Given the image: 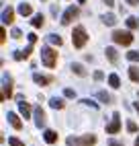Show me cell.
<instances>
[{
	"mask_svg": "<svg viewBox=\"0 0 139 146\" xmlns=\"http://www.w3.org/2000/svg\"><path fill=\"white\" fill-rule=\"evenodd\" d=\"M41 60H43V64H45L47 68H53V66L57 64V52L45 45L43 50H41Z\"/></svg>",
	"mask_w": 139,
	"mask_h": 146,
	"instance_id": "1",
	"label": "cell"
},
{
	"mask_svg": "<svg viewBox=\"0 0 139 146\" xmlns=\"http://www.w3.org/2000/svg\"><path fill=\"white\" fill-rule=\"evenodd\" d=\"M86 41H88V35H86V31H84V27H76L74 29V33H72V43H74V47H84L86 45Z\"/></svg>",
	"mask_w": 139,
	"mask_h": 146,
	"instance_id": "2",
	"label": "cell"
},
{
	"mask_svg": "<svg viewBox=\"0 0 139 146\" xmlns=\"http://www.w3.org/2000/svg\"><path fill=\"white\" fill-rule=\"evenodd\" d=\"M111 37L115 39V43H119V45H131V43H133L131 31H115Z\"/></svg>",
	"mask_w": 139,
	"mask_h": 146,
	"instance_id": "3",
	"label": "cell"
},
{
	"mask_svg": "<svg viewBox=\"0 0 139 146\" xmlns=\"http://www.w3.org/2000/svg\"><path fill=\"white\" fill-rule=\"evenodd\" d=\"M74 144L92 146V144H96V136L94 134H86V136H80V138H68V146H74Z\"/></svg>",
	"mask_w": 139,
	"mask_h": 146,
	"instance_id": "4",
	"label": "cell"
},
{
	"mask_svg": "<svg viewBox=\"0 0 139 146\" xmlns=\"http://www.w3.org/2000/svg\"><path fill=\"white\" fill-rule=\"evenodd\" d=\"M10 95H12V80H10V76H2V99H10Z\"/></svg>",
	"mask_w": 139,
	"mask_h": 146,
	"instance_id": "5",
	"label": "cell"
},
{
	"mask_svg": "<svg viewBox=\"0 0 139 146\" xmlns=\"http://www.w3.org/2000/svg\"><path fill=\"white\" fill-rule=\"evenodd\" d=\"M78 13H80V11H78L76 6H70L68 11L64 13V17H62V25H70V23H72L74 19L78 17Z\"/></svg>",
	"mask_w": 139,
	"mask_h": 146,
	"instance_id": "6",
	"label": "cell"
},
{
	"mask_svg": "<svg viewBox=\"0 0 139 146\" xmlns=\"http://www.w3.org/2000/svg\"><path fill=\"white\" fill-rule=\"evenodd\" d=\"M119 130H121V115L115 113L113 115V121L106 125V134H117Z\"/></svg>",
	"mask_w": 139,
	"mask_h": 146,
	"instance_id": "7",
	"label": "cell"
},
{
	"mask_svg": "<svg viewBox=\"0 0 139 146\" xmlns=\"http://www.w3.org/2000/svg\"><path fill=\"white\" fill-rule=\"evenodd\" d=\"M35 125L37 128H43L45 125V111L41 109V105L35 107Z\"/></svg>",
	"mask_w": 139,
	"mask_h": 146,
	"instance_id": "8",
	"label": "cell"
},
{
	"mask_svg": "<svg viewBox=\"0 0 139 146\" xmlns=\"http://www.w3.org/2000/svg\"><path fill=\"white\" fill-rule=\"evenodd\" d=\"M12 21H14V11L10 6H6L2 11V25H10Z\"/></svg>",
	"mask_w": 139,
	"mask_h": 146,
	"instance_id": "9",
	"label": "cell"
},
{
	"mask_svg": "<svg viewBox=\"0 0 139 146\" xmlns=\"http://www.w3.org/2000/svg\"><path fill=\"white\" fill-rule=\"evenodd\" d=\"M6 117H8V121H10V125H12L14 130H21V128H23V121L18 119V115H16V113H12V111H10V113L6 115Z\"/></svg>",
	"mask_w": 139,
	"mask_h": 146,
	"instance_id": "10",
	"label": "cell"
},
{
	"mask_svg": "<svg viewBox=\"0 0 139 146\" xmlns=\"http://www.w3.org/2000/svg\"><path fill=\"white\" fill-rule=\"evenodd\" d=\"M43 138H45L47 144H55V142H57V132H53V130H45V132H43Z\"/></svg>",
	"mask_w": 139,
	"mask_h": 146,
	"instance_id": "11",
	"label": "cell"
},
{
	"mask_svg": "<svg viewBox=\"0 0 139 146\" xmlns=\"http://www.w3.org/2000/svg\"><path fill=\"white\" fill-rule=\"evenodd\" d=\"M18 109H21V113H23V117H25V119L31 117V105H29V103L21 101V103H18Z\"/></svg>",
	"mask_w": 139,
	"mask_h": 146,
	"instance_id": "12",
	"label": "cell"
},
{
	"mask_svg": "<svg viewBox=\"0 0 139 146\" xmlns=\"http://www.w3.org/2000/svg\"><path fill=\"white\" fill-rule=\"evenodd\" d=\"M33 80L37 84H41V86H45V84L51 82V78H49V76H43V74H33Z\"/></svg>",
	"mask_w": 139,
	"mask_h": 146,
	"instance_id": "13",
	"label": "cell"
},
{
	"mask_svg": "<svg viewBox=\"0 0 139 146\" xmlns=\"http://www.w3.org/2000/svg\"><path fill=\"white\" fill-rule=\"evenodd\" d=\"M96 97H98V99H100V103H106V105H108V103L113 101V97L108 95V93H104V91H98V93H96Z\"/></svg>",
	"mask_w": 139,
	"mask_h": 146,
	"instance_id": "14",
	"label": "cell"
},
{
	"mask_svg": "<svg viewBox=\"0 0 139 146\" xmlns=\"http://www.w3.org/2000/svg\"><path fill=\"white\" fill-rule=\"evenodd\" d=\"M129 78H131L133 82H139V68H137V66H131V68H129Z\"/></svg>",
	"mask_w": 139,
	"mask_h": 146,
	"instance_id": "15",
	"label": "cell"
},
{
	"mask_svg": "<svg viewBox=\"0 0 139 146\" xmlns=\"http://www.w3.org/2000/svg\"><path fill=\"white\" fill-rule=\"evenodd\" d=\"M108 84H111L113 89H119V86H121V78H119L117 74H111L108 76Z\"/></svg>",
	"mask_w": 139,
	"mask_h": 146,
	"instance_id": "16",
	"label": "cell"
},
{
	"mask_svg": "<svg viewBox=\"0 0 139 146\" xmlns=\"http://www.w3.org/2000/svg\"><path fill=\"white\" fill-rule=\"evenodd\" d=\"M18 13H21L23 17H29V15L33 13V8H31V4H25V2H23L21 6H18Z\"/></svg>",
	"mask_w": 139,
	"mask_h": 146,
	"instance_id": "17",
	"label": "cell"
},
{
	"mask_svg": "<svg viewBox=\"0 0 139 146\" xmlns=\"http://www.w3.org/2000/svg\"><path fill=\"white\" fill-rule=\"evenodd\" d=\"M43 23H45L43 15H35V17L31 19V25H33V27H43Z\"/></svg>",
	"mask_w": 139,
	"mask_h": 146,
	"instance_id": "18",
	"label": "cell"
},
{
	"mask_svg": "<svg viewBox=\"0 0 139 146\" xmlns=\"http://www.w3.org/2000/svg\"><path fill=\"white\" fill-rule=\"evenodd\" d=\"M127 27L129 29H139V19L137 17H129L127 19Z\"/></svg>",
	"mask_w": 139,
	"mask_h": 146,
	"instance_id": "19",
	"label": "cell"
},
{
	"mask_svg": "<svg viewBox=\"0 0 139 146\" xmlns=\"http://www.w3.org/2000/svg\"><path fill=\"white\" fill-rule=\"evenodd\" d=\"M106 58H108L113 64L117 62V50H115V47H106Z\"/></svg>",
	"mask_w": 139,
	"mask_h": 146,
	"instance_id": "20",
	"label": "cell"
},
{
	"mask_svg": "<svg viewBox=\"0 0 139 146\" xmlns=\"http://www.w3.org/2000/svg\"><path fill=\"white\" fill-rule=\"evenodd\" d=\"M49 105H51L53 109H64V101H62V99H57V97H53V99L49 101Z\"/></svg>",
	"mask_w": 139,
	"mask_h": 146,
	"instance_id": "21",
	"label": "cell"
},
{
	"mask_svg": "<svg viewBox=\"0 0 139 146\" xmlns=\"http://www.w3.org/2000/svg\"><path fill=\"white\" fill-rule=\"evenodd\" d=\"M72 70H74L78 76H86V70H84L82 64H72Z\"/></svg>",
	"mask_w": 139,
	"mask_h": 146,
	"instance_id": "22",
	"label": "cell"
},
{
	"mask_svg": "<svg viewBox=\"0 0 139 146\" xmlns=\"http://www.w3.org/2000/svg\"><path fill=\"white\" fill-rule=\"evenodd\" d=\"M47 41H49V43H53V45H62V43H64V39H62L59 35H49V37H47Z\"/></svg>",
	"mask_w": 139,
	"mask_h": 146,
	"instance_id": "23",
	"label": "cell"
},
{
	"mask_svg": "<svg viewBox=\"0 0 139 146\" xmlns=\"http://www.w3.org/2000/svg\"><path fill=\"white\" fill-rule=\"evenodd\" d=\"M102 23H104V25H115V23H117V17H115V15H104V17H102Z\"/></svg>",
	"mask_w": 139,
	"mask_h": 146,
	"instance_id": "24",
	"label": "cell"
},
{
	"mask_svg": "<svg viewBox=\"0 0 139 146\" xmlns=\"http://www.w3.org/2000/svg\"><path fill=\"white\" fill-rule=\"evenodd\" d=\"M127 60H131V62H139V50H135V52H127Z\"/></svg>",
	"mask_w": 139,
	"mask_h": 146,
	"instance_id": "25",
	"label": "cell"
},
{
	"mask_svg": "<svg viewBox=\"0 0 139 146\" xmlns=\"http://www.w3.org/2000/svg\"><path fill=\"white\" fill-rule=\"evenodd\" d=\"M8 144H10V146H25L18 138H8Z\"/></svg>",
	"mask_w": 139,
	"mask_h": 146,
	"instance_id": "26",
	"label": "cell"
},
{
	"mask_svg": "<svg viewBox=\"0 0 139 146\" xmlns=\"http://www.w3.org/2000/svg\"><path fill=\"white\" fill-rule=\"evenodd\" d=\"M64 95L68 97V99H74V97H76V91H74V89H66V91H64Z\"/></svg>",
	"mask_w": 139,
	"mask_h": 146,
	"instance_id": "27",
	"label": "cell"
},
{
	"mask_svg": "<svg viewBox=\"0 0 139 146\" xmlns=\"http://www.w3.org/2000/svg\"><path fill=\"white\" fill-rule=\"evenodd\" d=\"M127 130L129 132H137V123L135 121H127Z\"/></svg>",
	"mask_w": 139,
	"mask_h": 146,
	"instance_id": "28",
	"label": "cell"
},
{
	"mask_svg": "<svg viewBox=\"0 0 139 146\" xmlns=\"http://www.w3.org/2000/svg\"><path fill=\"white\" fill-rule=\"evenodd\" d=\"M102 78H104V74H102L100 70H96V72H94V80H102Z\"/></svg>",
	"mask_w": 139,
	"mask_h": 146,
	"instance_id": "29",
	"label": "cell"
},
{
	"mask_svg": "<svg viewBox=\"0 0 139 146\" xmlns=\"http://www.w3.org/2000/svg\"><path fill=\"white\" fill-rule=\"evenodd\" d=\"M84 105H88V107H92V109H96V103L90 101V99H84Z\"/></svg>",
	"mask_w": 139,
	"mask_h": 146,
	"instance_id": "30",
	"label": "cell"
},
{
	"mask_svg": "<svg viewBox=\"0 0 139 146\" xmlns=\"http://www.w3.org/2000/svg\"><path fill=\"white\" fill-rule=\"evenodd\" d=\"M6 41V31L2 29V31H0V43H4Z\"/></svg>",
	"mask_w": 139,
	"mask_h": 146,
	"instance_id": "31",
	"label": "cell"
},
{
	"mask_svg": "<svg viewBox=\"0 0 139 146\" xmlns=\"http://www.w3.org/2000/svg\"><path fill=\"white\" fill-rule=\"evenodd\" d=\"M23 33L21 31H18V29H12V37H14V39H18V37H21Z\"/></svg>",
	"mask_w": 139,
	"mask_h": 146,
	"instance_id": "32",
	"label": "cell"
},
{
	"mask_svg": "<svg viewBox=\"0 0 139 146\" xmlns=\"http://www.w3.org/2000/svg\"><path fill=\"white\" fill-rule=\"evenodd\" d=\"M35 41H37V35L31 33V35H29V43H35Z\"/></svg>",
	"mask_w": 139,
	"mask_h": 146,
	"instance_id": "33",
	"label": "cell"
},
{
	"mask_svg": "<svg viewBox=\"0 0 139 146\" xmlns=\"http://www.w3.org/2000/svg\"><path fill=\"white\" fill-rule=\"evenodd\" d=\"M108 146H123L121 142H117V140H111V142H108Z\"/></svg>",
	"mask_w": 139,
	"mask_h": 146,
	"instance_id": "34",
	"label": "cell"
},
{
	"mask_svg": "<svg viewBox=\"0 0 139 146\" xmlns=\"http://www.w3.org/2000/svg\"><path fill=\"white\" fill-rule=\"evenodd\" d=\"M102 2H104L106 6H113V4H115V0H102Z\"/></svg>",
	"mask_w": 139,
	"mask_h": 146,
	"instance_id": "35",
	"label": "cell"
},
{
	"mask_svg": "<svg viewBox=\"0 0 139 146\" xmlns=\"http://www.w3.org/2000/svg\"><path fill=\"white\" fill-rule=\"evenodd\" d=\"M127 2L131 4V6H137V4H139V0H127Z\"/></svg>",
	"mask_w": 139,
	"mask_h": 146,
	"instance_id": "36",
	"label": "cell"
},
{
	"mask_svg": "<svg viewBox=\"0 0 139 146\" xmlns=\"http://www.w3.org/2000/svg\"><path fill=\"white\" fill-rule=\"evenodd\" d=\"M135 109H137V113H139V103H135Z\"/></svg>",
	"mask_w": 139,
	"mask_h": 146,
	"instance_id": "37",
	"label": "cell"
},
{
	"mask_svg": "<svg viewBox=\"0 0 139 146\" xmlns=\"http://www.w3.org/2000/svg\"><path fill=\"white\" fill-rule=\"evenodd\" d=\"M135 146H139V138H137V140H135Z\"/></svg>",
	"mask_w": 139,
	"mask_h": 146,
	"instance_id": "38",
	"label": "cell"
},
{
	"mask_svg": "<svg viewBox=\"0 0 139 146\" xmlns=\"http://www.w3.org/2000/svg\"><path fill=\"white\" fill-rule=\"evenodd\" d=\"M78 2H84V0H78Z\"/></svg>",
	"mask_w": 139,
	"mask_h": 146,
	"instance_id": "39",
	"label": "cell"
}]
</instances>
